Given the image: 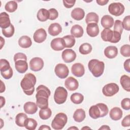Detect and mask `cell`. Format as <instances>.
Listing matches in <instances>:
<instances>
[{
    "label": "cell",
    "mask_w": 130,
    "mask_h": 130,
    "mask_svg": "<svg viewBox=\"0 0 130 130\" xmlns=\"http://www.w3.org/2000/svg\"><path fill=\"white\" fill-rule=\"evenodd\" d=\"M39 116L43 120H46L49 118L52 114V111L49 108L45 109H41L39 111Z\"/></svg>",
    "instance_id": "74e56055"
},
{
    "label": "cell",
    "mask_w": 130,
    "mask_h": 130,
    "mask_svg": "<svg viewBox=\"0 0 130 130\" xmlns=\"http://www.w3.org/2000/svg\"><path fill=\"white\" fill-rule=\"evenodd\" d=\"M84 30L82 27L78 24L73 25L71 29L72 36L76 38H81L83 35Z\"/></svg>",
    "instance_id": "4316f807"
},
{
    "label": "cell",
    "mask_w": 130,
    "mask_h": 130,
    "mask_svg": "<svg viewBox=\"0 0 130 130\" xmlns=\"http://www.w3.org/2000/svg\"><path fill=\"white\" fill-rule=\"evenodd\" d=\"M108 108L104 103H98L89 108V115L93 119L103 117L108 113Z\"/></svg>",
    "instance_id": "7a4b0ae2"
},
{
    "label": "cell",
    "mask_w": 130,
    "mask_h": 130,
    "mask_svg": "<svg viewBox=\"0 0 130 130\" xmlns=\"http://www.w3.org/2000/svg\"><path fill=\"white\" fill-rule=\"evenodd\" d=\"M36 77L31 73H27L24 75L20 82V86L27 95H31L35 91V85L36 83Z\"/></svg>",
    "instance_id": "6da1fadb"
},
{
    "label": "cell",
    "mask_w": 130,
    "mask_h": 130,
    "mask_svg": "<svg viewBox=\"0 0 130 130\" xmlns=\"http://www.w3.org/2000/svg\"><path fill=\"white\" fill-rule=\"evenodd\" d=\"M99 16L94 12H90L88 13L85 18V22L88 24L90 23H98L99 22Z\"/></svg>",
    "instance_id": "1f68e13d"
},
{
    "label": "cell",
    "mask_w": 130,
    "mask_h": 130,
    "mask_svg": "<svg viewBox=\"0 0 130 130\" xmlns=\"http://www.w3.org/2000/svg\"><path fill=\"white\" fill-rule=\"evenodd\" d=\"M15 67L18 72L23 74L28 69V63L26 60L24 59H18L15 61Z\"/></svg>",
    "instance_id": "ac0fdd59"
},
{
    "label": "cell",
    "mask_w": 130,
    "mask_h": 130,
    "mask_svg": "<svg viewBox=\"0 0 130 130\" xmlns=\"http://www.w3.org/2000/svg\"><path fill=\"white\" fill-rule=\"evenodd\" d=\"M44 67V61L40 57L32 58L29 61V68L31 71L38 72L41 70Z\"/></svg>",
    "instance_id": "30bf717a"
},
{
    "label": "cell",
    "mask_w": 130,
    "mask_h": 130,
    "mask_svg": "<svg viewBox=\"0 0 130 130\" xmlns=\"http://www.w3.org/2000/svg\"><path fill=\"white\" fill-rule=\"evenodd\" d=\"M67 121L68 117L67 115L63 113H59L55 115L53 119L51 126L54 129H61L66 124Z\"/></svg>",
    "instance_id": "5b68a950"
},
{
    "label": "cell",
    "mask_w": 130,
    "mask_h": 130,
    "mask_svg": "<svg viewBox=\"0 0 130 130\" xmlns=\"http://www.w3.org/2000/svg\"><path fill=\"white\" fill-rule=\"evenodd\" d=\"M1 75L3 77V78L5 79H9L12 77L13 76V70L11 68L9 71L1 73Z\"/></svg>",
    "instance_id": "c3c4849f"
},
{
    "label": "cell",
    "mask_w": 130,
    "mask_h": 130,
    "mask_svg": "<svg viewBox=\"0 0 130 130\" xmlns=\"http://www.w3.org/2000/svg\"><path fill=\"white\" fill-rule=\"evenodd\" d=\"M49 19L51 20H54L56 19L58 16V13L57 11L54 8H51L49 10Z\"/></svg>",
    "instance_id": "bcb514c9"
},
{
    "label": "cell",
    "mask_w": 130,
    "mask_h": 130,
    "mask_svg": "<svg viewBox=\"0 0 130 130\" xmlns=\"http://www.w3.org/2000/svg\"><path fill=\"white\" fill-rule=\"evenodd\" d=\"M120 83L122 88L126 91H130V78L129 77L126 75H122L120 79Z\"/></svg>",
    "instance_id": "f546056e"
},
{
    "label": "cell",
    "mask_w": 130,
    "mask_h": 130,
    "mask_svg": "<svg viewBox=\"0 0 130 130\" xmlns=\"http://www.w3.org/2000/svg\"><path fill=\"white\" fill-rule=\"evenodd\" d=\"M71 71L72 74L76 77H81L85 73L84 67L81 63H75L72 66Z\"/></svg>",
    "instance_id": "4fadbf2b"
},
{
    "label": "cell",
    "mask_w": 130,
    "mask_h": 130,
    "mask_svg": "<svg viewBox=\"0 0 130 130\" xmlns=\"http://www.w3.org/2000/svg\"><path fill=\"white\" fill-rule=\"evenodd\" d=\"M123 27L125 30H130V16L128 15L125 17L122 22Z\"/></svg>",
    "instance_id": "f6af8a7d"
},
{
    "label": "cell",
    "mask_w": 130,
    "mask_h": 130,
    "mask_svg": "<svg viewBox=\"0 0 130 130\" xmlns=\"http://www.w3.org/2000/svg\"><path fill=\"white\" fill-rule=\"evenodd\" d=\"M11 67H10L9 62L6 59H0V71L1 73L9 71Z\"/></svg>",
    "instance_id": "ab89813d"
},
{
    "label": "cell",
    "mask_w": 130,
    "mask_h": 130,
    "mask_svg": "<svg viewBox=\"0 0 130 130\" xmlns=\"http://www.w3.org/2000/svg\"><path fill=\"white\" fill-rule=\"evenodd\" d=\"M18 44L22 48H28L32 45V42L30 37L27 36H23L18 40Z\"/></svg>",
    "instance_id": "484cf974"
},
{
    "label": "cell",
    "mask_w": 130,
    "mask_h": 130,
    "mask_svg": "<svg viewBox=\"0 0 130 130\" xmlns=\"http://www.w3.org/2000/svg\"><path fill=\"white\" fill-rule=\"evenodd\" d=\"M54 72L56 75L61 79L66 78L69 74V70L68 67L63 63L57 64L55 67Z\"/></svg>",
    "instance_id": "9c48e42d"
},
{
    "label": "cell",
    "mask_w": 130,
    "mask_h": 130,
    "mask_svg": "<svg viewBox=\"0 0 130 130\" xmlns=\"http://www.w3.org/2000/svg\"><path fill=\"white\" fill-rule=\"evenodd\" d=\"M109 116L113 120H120L122 117V110L119 107H114L111 109L109 113Z\"/></svg>",
    "instance_id": "cb8c5ba5"
},
{
    "label": "cell",
    "mask_w": 130,
    "mask_h": 130,
    "mask_svg": "<svg viewBox=\"0 0 130 130\" xmlns=\"http://www.w3.org/2000/svg\"><path fill=\"white\" fill-rule=\"evenodd\" d=\"M100 30L97 23H90L87 24L86 27V32L90 37H95L99 35Z\"/></svg>",
    "instance_id": "2e32d148"
},
{
    "label": "cell",
    "mask_w": 130,
    "mask_h": 130,
    "mask_svg": "<svg viewBox=\"0 0 130 130\" xmlns=\"http://www.w3.org/2000/svg\"><path fill=\"white\" fill-rule=\"evenodd\" d=\"M119 90L118 85L115 83H110L105 85L102 89V92L106 96H112L116 94Z\"/></svg>",
    "instance_id": "ba28073f"
},
{
    "label": "cell",
    "mask_w": 130,
    "mask_h": 130,
    "mask_svg": "<svg viewBox=\"0 0 130 130\" xmlns=\"http://www.w3.org/2000/svg\"><path fill=\"white\" fill-rule=\"evenodd\" d=\"M118 54V49L114 46L107 47L104 50V55L108 58H114Z\"/></svg>",
    "instance_id": "44dd1931"
},
{
    "label": "cell",
    "mask_w": 130,
    "mask_h": 130,
    "mask_svg": "<svg viewBox=\"0 0 130 130\" xmlns=\"http://www.w3.org/2000/svg\"><path fill=\"white\" fill-rule=\"evenodd\" d=\"M15 32V28L12 24H11L10 26L5 29H2L3 35L6 38H10L12 37Z\"/></svg>",
    "instance_id": "60d3db41"
},
{
    "label": "cell",
    "mask_w": 130,
    "mask_h": 130,
    "mask_svg": "<svg viewBox=\"0 0 130 130\" xmlns=\"http://www.w3.org/2000/svg\"><path fill=\"white\" fill-rule=\"evenodd\" d=\"M39 129L40 130V129H48V130H51V128L47 125H41L39 128Z\"/></svg>",
    "instance_id": "db71d44e"
},
{
    "label": "cell",
    "mask_w": 130,
    "mask_h": 130,
    "mask_svg": "<svg viewBox=\"0 0 130 130\" xmlns=\"http://www.w3.org/2000/svg\"><path fill=\"white\" fill-rule=\"evenodd\" d=\"M124 10V6L120 3H113L110 4L108 7L109 13L115 16H119L122 15Z\"/></svg>",
    "instance_id": "52a82bcc"
},
{
    "label": "cell",
    "mask_w": 130,
    "mask_h": 130,
    "mask_svg": "<svg viewBox=\"0 0 130 130\" xmlns=\"http://www.w3.org/2000/svg\"><path fill=\"white\" fill-rule=\"evenodd\" d=\"M121 125L123 127H129L130 126V115H127L122 119Z\"/></svg>",
    "instance_id": "681fc988"
},
{
    "label": "cell",
    "mask_w": 130,
    "mask_h": 130,
    "mask_svg": "<svg viewBox=\"0 0 130 130\" xmlns=\"http://www.w3.org/2000/svg\"><path fill=\"white\" fill-rule=\"evenodd\" d=\"M120 52L121 54L124 57L130 56V46L128 44H126L122 46L120 48Z\"/></svg>",
    "instance_id": "b9f144b4"
},
{
    "label": "cell",
    "mask_w": 130,
    "mask_h": 130,
    "mask_svg": "<svg viewBox=\"0 0 130 130\" xmlns=\"http://www.w3.org/2000/svg\"><path fill=\"white\" fill-rule=\"evenodd\" d=\"M48 32L52 36L58 35L62 31L61 25L58 23H51L48 28Z\"/></svg>",
    "instance_id": "7402d4cb"
},
{
    "label": "cell",
    "mask_w": 130,
    "mask_h": 130,
    "mask_svg": "<svg viewBox=\"0 0 130 130\" xmlns=\"http://www.w3.org/2000/svg\"><path fill=\"white\" fill-rule=\"evenodd\" d=\"M92 49V46L89 43H85L80 45L79 48V51L81 54L86 55L91 52Z\"/></svg>",
    "instance_id": "e575fe53"
},
{
    "label": "cell",
    "mask_w": 130,
    "mask_h": 130,
    "mask_svg": "<svg viewBox=\"0 0 130 130\" xmlns=\"http://www.w3.org/2000/svg\"><path fill=\"white\" fill-rule=\"evenodd\" d=\"M33 38L35 42L38 43H41L43 42L47 38V33L46 30L43 28L37 29L35 32Z\"/></svg>",
    "instance_id": "7c38bea8"
},
{
    "label": "cell",
    "mask_w": 130,
    "mask_h": 130,
    "mask_svg": "<svg viewBox=\"0 0 130 130\" xmlns=\"http://www.w3.org/2000/svg\"><path fill=\"white\" fill-rule=\"evenodd\" d=\"M71 101L75 104H80L84 100V96L80 93L75 92L73 93L70 97Z\"/></svg>",
    "instance_id": "d590c367"
},
{
    "label": "cell",
    "mask_w": 130,
    "mask_h": 130,
    "mask_svg": "<svg viewBox=\"0 0 130 130\" xmlns=\"http://www.w3.org/2000/svg\"><path fill=\"white\" fill-rule=\"evenodd\" d=\"M36 104L40 109H45L48 106V99L43 97H36Z\"/></svg>",
    "instance_id": "836d02e7"
},
{
    "label": "cell",
    "mask_w": 130,
    "mask_h": 130,
    "mask_svg": "<svg viewBox=\"0 0 130 130\" xmlns=\"http://www.w3.org/2000/svg\"><path fill=\"white\" fill-rule=\"evenodd\" d=\"M37 93L36 94V97H43L49 99L51 94V92L49 89L43 85H40L37 88Z\"/></svg>",
    "instance_id": "e0dca14e"
},
{
    "label": "cell",
    "mask_w": 130,
    "mask_h": 130,
    "mask_svg": "<svg viewBox=\"0 0 130 130\" xmlns=\"http://www.w3.org/2000/svg\"><path fill=\"white\" fill-rule=\"evenodd\" d=\"M64 6L67 8H71L73 7L76 3V1H67L63 0V1Z\"/></svg>",
    "instance_id": "f907efd6"
},
{
    "label": "cell",
    "mask_w": 130,
    "mask_h": 130,
    "mask_svg": "<svg viewBox=\"0 0 130 130\" xmlns=\"http://www.w3.org/2000/svg\"><path fill=\"white\" fill-rule=\"evenodd\" d=\"M52 49L55 51H61L64 48V42L62 38H57L53 39L50 43Z\"/></svg>",
    "instance_id": "9a60e30c"
},
{
    "label": "cell",
    "mask_w": 130,
    "mask_h": 130,
    "mask_svg": "<svg viewBox=\"0 0 130 130\" xmlns=\"http://www.w3.org/2000/svg\"><path fill=\"white\" fill-rule=\"evenodd\" d=\"M124 68L125 70L129 73L130 72V59H127L124 62Z\"/></svg>",
    "instance_id": "816d5d0a"
},
{
    "label": "cell",
    "mask_w": 130,
    "mask_h": 130,
    "mask_svg": "<svg viewBox=\"0 0 130 130\" xmlns=\"http://www.w3.org/2000/svg\"><path fill=\"white\" fill-rule=\"evenodd\" d=\"M1 84H2V86H1V92L2 93L3 92L5 91V84L3 83V81L2 80H1Z\"/></svg>",
    "instance_id": "9f6ffc18"
},
{
    "label": "cell",
    "mask_w": 130,
    "mask_h": 130,
    "mask_svg": "<svg viewBox=\"0 0 130 130\" xmlns=\"http://www.w3.org/2000/svg\"><path fill=\"white\" fill-rule=\"evenodd\" d=\"M123 27L122 21L120 20H115L114 24V31H117L121 35L123 32Z\"/></svg>",
    "instance_id": "7bdbcfd3"
},
{
    "label": "cell",
    "mask_w": 130,
    "mask_h": 130,
    "mask_svg": "<svg viewBox=\"0 0 130 130\" xmlns=\"http://www.w3.org/2000/svg\"><path fill=\"white\" fill-rule=\"evenodd\" d=\"M61 57L65 62L70 63L75 60L76 58V53L71 49H67L62 52Z\"/></svg>",
    "instance_id": "8fae6325"
},
{
    "label": "cell",
    "mask_w": 130,
    "mask_h": 130,
    "mask_svg": "<svg viewBox=\"0 0 130 130\" xmlns=\"http://www.w3.org/2000/svg\"><path fill=\"white\" fill-rule=\"evenodd\" d=\"M88 68L93 76L98 78L103 74L105 63L104 62L96 59H92L88 62Z\"/></svg>",
    "instance_id": "3957f363"
},
{
    "label": "cell",
    "mask_w": 130,
    "mask_h": 130,
    "mask_svg": "<svg viewBox=\"0 0 130 130\" xmlns=\"http://www.w3.org/2000/svg\"><path fill=\"white\" fill-rule=\"evenodd\" d=\"M96 2L98 3V5L100 6H104L109 2V1L108 0H96Z\"/></svg>",
    "instance_id": "f5cc1de1"
},
{
    "label": "cell",
    "mask_w": 130,
    "mask_h": 130,
    "mask_svg": "<svg viewBox=\"0 0 130 130\" xmlns=\"http://www.w3.org/2000/svg\"><path fill=\"white\" fill-rule=\"evenodd\" d=\"M18 59H24L25 60H27L26 55L25 54L21 52L17 53L14 56V62Z\"/></svg>",
    "instance_id": "7dc6e473"
},
{
    "label": "cell",
    "mask_w": 130,
    "mask_h": 130,
    "mask_svg": "<svg viewBox=\"0 0 130 130\" xmlns=\"http://www.w3.org/2000/svg\"><path fill=\"white\" fill-rule=\"evenodd\" d=\"M37 17L40 21H46L49 18V11L46 9H41L38 11Z\"/></svg>",
    "instance_id": "f1b7e54d"
},
{
    "label": "cell",
    "mask_w": 130,
    "mask_h": 130,
    "mask_svg": "<svg viewBox=\"0 0 130 130\" xmlns=\"http://www.w3.org/2000/svg\"><path fill=\"white\" fill-rule=\"evenodd\" d=\"M85 112L82 109H77L73 114V118L74 120L77 122L83 121L85 118Z\"/></svg>",
    "instance_id": "83f0119b"
},
{
    "label": "cell",
    "mask_w": 130,
    "mask_h": 130,
    "mask_svg": "<svg viewBox=\"0 0 130 130\" xmlns=\"http://www.w3.org/2000/svg\"><path fill=\"white\" fill-rule=\"evenodd\" d=\"M85 16L84 11L80 8H76L71 12L72 17L77 21L81 20L83 19Z\"/></svg>",
    "instance_id": "d4e9b609"
},
{
    "label": "cell",
    "mask_w": 130,
    "mask_h": 130,
    "mask_svg": "<svg viewBox=\"0 0 130 130\" xmlns=\"http://www.w3.org/2000/svg\"><path fill=\"white\" fill-rule=\"evenodd\" d=\"M18 7L17 3L14 1H11L7 2L5 6V10L10 13L15 12Z\"/></svg>",
    "instance_id": "f35d334b"
},
{
    "label": "cell",
    "mask_w": 130,
    "mask_h": 130,
    "mask_svg": "<svg viewBox=\"0 0 130 130\" xmlns=\"http://www.w3.org/2000/svg\"><path fill=\"white\" fill-rule=\"evenodd\" d=\"M64 85L67 89L70 91H74L78 88V81L73 77H69L66 79L64 82Z\"/></svg>",
    "instance_id": "5bb4252c"
},
{
    "label": "cell",
    "mask_w": 130,
    "mask_h": 130,
    "mask_svg": "<svg viewBox=\"0 0 130 130\" xmlns=\"http://www.w3.org/2000/svg\"><path fill=\"white\" fill-rule=\"evenodd\" d=\"M121 106L122 109L125 110L130 109V99L129 98H124L121 102Z\"/></svg>",
    "instance_id": "ee69618b"
},
{
    "label": "cell",
    "mask_w": 130,
    "mask_h": 130,
    "mask_svg": "<svg viewBox=\"0 0 130 130\" xmlns=\"http://www.w3.org/2000/svg\"><path fill=\"white\" fill-rule=\"evenodd\" d=\"M101 36L103 41L113 43H116L121 39L120 34L110 28H104L101 32Z\"/></svg>",
    "instance_id": "277c9868"
},
{
    "label": "cell",
    "mask_w": 130,
    "mask_h": 130,
    "mask_svg": "<svg viewBox=\"0 0 130 130\" xmlns=\"http://www.w3.org/2000/svg\"><path fill=\"white\" fill-rule=\"evenodd\" d=\"M1 98V108H2L3 107V106L5 104V99L4 97H3L2 96H0Z\"/></svg>",
    "instance_id": "11a10c76"
},
{
    "label": "cell",
    "mask_w": 130,
    "mask_h": 130,
    "mask_svg": "<svg viewBox=\"0 0 130 130\" xmlns=\"http://www.w3.org/2000/svg\"><path fill=\"white\" fill-rule=\"evenodd\" d=\"M99 129H110V128L108 125H104L102 126H101Z\"/></svg>",
    "instance_id": "6f0895ef"
},
{
    "label": "cell",
    "mask_w": 130,
    "mask_h": 130,
    "mask_svg": "<svg viewBox=\"0 0 130 130\" xmlns=\"http://www.w3.org/2000/svg\"><path fill=\"white\" fill-rule=\"evenodd\" d=\"M27 118V116L25 114L23 113H19L15 117V123L18 126L23 127L24 126L25 120Z\"/></svg>",
    "instance_id": "4dcf8cb0"
},
{
    "label": "cell",
    "mask_w": 130,
    "mask_h": 130,
    "mask_svg": "<svg viewBox=\"0 0 130 130\" xmlns=\"http://www.w3.org/2000/svg\"><path fill=\"white\" fill-rule=\"evenodd\" d=\"M78 129V128L76 127H71L70 128H69L68 129Z\"/></svg>",
    "instance_id": "680465c9"
},
{
    "label": "cell",
    "mask_w": 130,
    "mask_h": 130,
    "mask_svg": "<svg viewBox=\"0 0 130 130\" xmlns=\"http://www.w3.org/2000/svg\"><path fill=\"white\" fill-rule=\"evenodd\" d=\"M64 42V46L66 48H72L73 47L75 44L76 40L74 38L72 35H67L62 38Z\"/></svg>",
    "instance_id": "d6a6232c"
},
{
    "label": "cell",
    "mask_w": 130,
    "mask_h": 130,
    "mask_svg": "<svg viewBox=\"0 0 130 130\" xmlns=\"http://www.w3.org/2000/svg\"><path fill=\"white\" fill-rule=\"evenodd\" d=\"M11 24L9 15L6 12H2L0 14V27L2 29L7 28Z\"/></svg>",
    "instance_id": "d6986e66"
},
{
    "label": "cell",
    "mask_w": 130,
    "mask_h": 130,
    "mask_svg": "<svg viewBox=\"0 0 130 130\" xmlns=\"http://www.w3.org/2000/svg\"><path fill=\"white\" fill-rule=\"evenodd\" d=\"M23 109L26 113L34 114L36 113L38 110V106L34 102H27L24 104Z\"/></svg>",
    "instance_id": "ffe728a7"
},
{
    "label": "cell",
    "mask_w": 130,
    "mask_h": 130,
    "mask_svg": "<svg viewBox=\"0 0 130 130\" xmlns=\"http://www.w3.org/2000/svg\"><path fill=\"white\" fill-rule=\"evenodd\" d=\"M37 121L33 118H27L24 123L25 127L28 130H35L37 126Z\"/></svg>",
    "instance_id": "8d00e7d4"
},
{
    "label": "cell",
    "mask_w": 130,
    "mask_h": 130,
    "mask_svg": "<svg viewBox=\"0 0 130 130\" xmlns=\"http://www.w3.org/2000/svg\"><path fill=\"white\" fill-rule=\"evenodd\" d=\"M101 22L103 27L105 28H110L114 25V19L111 16L106 15L102 17Z\"/></svg>",
    "instance_id": "603a6c76"
},
{
    "label": "cell",
    "mask_w": 130,
    "mask_h": 130,
    "mask_svg": "<svg viewBox=\"0 0 130 130\" xmlns=\"http://www.w3.org/2000/svg\"><path fill=\"white\" fill-rule=\"evenodd\" d=\"M67 96V90L63 87L59 86L55 89L54 94V100L56 104H63L66 101Z\"/></svg>",
    "instance_id": "8992f818"
}]
</instances>
